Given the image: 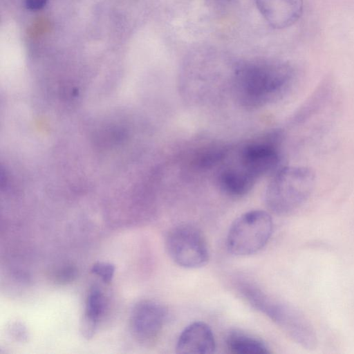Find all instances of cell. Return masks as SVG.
Masks as SVG:
<instances>
[{
  "instance_id": "obj_16",
  "label": "cell",
  "mask_w": 354,
  "mask_h": 354,
  "mask_svg": "<svg viewBox=\"0 0 354 354\" xmlns=\"http://www.w3.org/2000/svg\"><path fill=\"white\" fill-rule=\"evenodd\" d=\"M12 333L14 334L15 338H17L21 341H23L24 338L26 337V333L25 332V328L22 327L23 326L20 324H15L13 326Z\"/></svg>"
},
{
  "instance_id": "obj_10",
  "label": "cell",
  "mask_w": 354,
  "mask_h": 354,
  "mask_svg": "<svg viewBox=\"0 0 354 354\" xmlns=\"http://www.w3.org/2000/svg\"><path fill=\"white\" fill-rule=\"evenodd\" d=\"M257 180L237 165L224 168L218 176L221 189L232 196L246 194L252 189Z\"/></svg>"
},
{
  "instance_id": "obj_11",
  "label": "cell",
  "mask_w": 354,
  "mask_h": 354,
  "mask_svg": "<svg viewBox=\"0 0 354 354\" xmlns=\"http://www.w3.org/2000/svg\"><path fill=\"white\" fill-rule=\"evenodd\" d=\"M104 297L97 287H93L86 302L85 312L81 321L80 331L86 339L91 338L95 332L97 323L104 309Z\"/></svg>"
},
{
  "instance_id": "obj_17",
  "label": "cell",
  "mask_w": 354,
  "mask_h": 354,
  "mask_svg": "<svg viewBox=\"0 0 354 354\" xmlns=\"http://www.w3.org/2000/svg\"><path fill=\"white\" fill-rule=\"evenodd\" d=\"M225 1H230V0H225Z\"/></svg>"
},
{
  "instance_id": "obj_2",
  "label": "cell",
  "mask_w": 354,
  "mask_h": 354,
  "mask_svg": "<svg viewBox=\"0 0 354 354\" xmlns=\"http://www.w3.org/2000/svg\"><path fill=\"white\" fill-rule=\"evenodd\" d=\"M315 183V174L309 167H281L273 174L266 188V206L279 215L292 213L308 201Z\"/></svg>"
},
{
  "instance_id": "obj_5",
  "label": "cell",
  "mask_w": 354,
  "mask_h": 354,
  "mask_svg": "<svg viewBox=\"0 0 354 354\" xmlns=\"http://www.w3.org/2000/svg\"><path fill=\"white\" fill-rule=\"evenodd\" d=\"M280 141L281 136L277 133L266 141L246 145L241 150L237 165L257 180L275 173L281 167Z\"/></svg>"
},
{
  "instance_id": "obj_15",
  "label": "cell",
  "mask_w": 354,
  "mask_h": 354,
  "mask_svg": "<svg viewBox=\"0 0 354 354\" xmlns=\"http://www.w3.org/2000/svg\"><path fill=\"white\" fill-rule=\"evenodd\" d=\"M48 0H24L26 7L30 10H39L43 8Z\"/></svg>"
},
{
  "instance_id": "obj_7",
  "label": "cell",
  "mask_w": 354,
  "mask_h": 354,
  "mask_svg": "<svg viewBox=\"0 0 354 354\" xmlns=\"http://www.w3.org/2000/svg\"><path fill=\"white\" fill-rule=\"evenodd\" d=\"M166 317V309L159 303L151 300L138 302L131 314L133 335L141 343H152L162 330Z\"/></svg>"
},
{
  "instance_id": "obj_3",
  "label": "cell",
  "mask_w": 354,
  "mask_h": 354,
  "mask_svg": "<svg viewBox=\"0 0 354 354\" xmlns=\"http://www.w3.org/2000/svg\"><path fill=\"white\" fill-rule=\"evenodd\" d=\"M273 229L270 215L263 210H251L239 216L227 235V248L236 256H246L261 250L268 241Z\"/></svg>"
},
{
  "instance_id": "obj_9",
  "label": "cell",
  "mask_w": 354,
  "mask_h": 354,
  "mask_svg": "<svg viewBox=\"0 0 354 354\" xmlns=\"http://www.w3.org/2000/svg\"><path fill=\"white\" fill-rule=\"evenodd\" d=\"M215 348L212 330L203 322H194L185 328L176 348V352L180 354H210Z\"/></svg>"
},
{
  "instance_id": "obj_12",
  "label": "cell",
  "mask_w": 354,
  "mask_h": 354,
  "mask_svg": "<svg viewBox=\"0 0 354 354\" xmlns=\"http://www.w3.org/2000/svg\"><path fill=\"white\" fill-rule=\"evenodd\" d=\"M228 349L237 354H268V347L260 339L240 331L230 333L227 337Z\"/></svg>"
},
{
  "instance_id": "obj_6",
  "label": "cell",
  "mask_w": 354,
  "mask_h": 354,
  "mask_svg": "<svg viewBox=\"0 0 354 354\" xmlns=\"http://www.w3.org/2000/svg\"><path fill=\"white\" fill-rule=\"evenodd\" d=\"M269 313L289 336L302 347L311 350L317 339L313 326L297 309L283 303H272Z\"/></svg>"
},
{
  "instance_id": "obj_14",
  "label": "cell",
  "mask_w": 354,
  "mask_h": 354,
  "mask_svg": "<svg viewBox=\"0 0 354 354\" xmlns=\"http://www.w3.org/2000/svg\"><path fill=\"white\" fill-rule=\"evenodd\" d=\"M76 275V270L72 266L64 267L57 273V279L59 282H67L73 280Z\"/></svg>"
},
{
  "instance_id": "obj_13",
  "label": "cell",
  "mask_w": 354,
  "mask_h": 354,
  "mask_svg": "<svg viewBox=\"0 0 354 354\" xmlns=\"http://www.w3.org/2000/svg\"><path fill=\"white\" fill-rule=\"evenodd\" d=\"M91 271L100 277L104 282L109 283L113 277L115 266L106 262H97L93 265Z\"/></svg>"
},
{
  "instance_id": "obj_1",
  "label": "cell",
  "mask_w": 354,
  "mask_h": 354,
  "mask_svg": "<svg viewBox=\"0 0 354 354\" xmlns=\"http://www.w3.org/2000/svg\"><path fill=\"white\" fill-rule=\"evenodd\" d=\"M294 68L288 63L268 59L248 61L233 71V87L241 105L256 108L283 97L295 80Z\"/></svg>"
},
{
  "instance_id": "obj_4",
  "label": "cell",
  "mask_w": 354,
  "mask_h": 354,
  "mask_svg": "<svg viewBox=\"0 0 354 354\" xmlns=\"http://www.w3.org/2000/svg\"><path fill=\"white\" fill-rule=\"evenodd\" d=\"M166 248L171 259L183 268H201L209 259L206 240L192 225L181 224L171 229L166 238Z\"/></svg>"
},
{
  "instance_id": "obj_8",
  "label": "cell",
  "mask_w": 354,
  "mask_h": 354,
  "mask_svg": "<svg viewBox=\"0 0 354 354\" xmlns=\"http://www.w3.org/2000/svg\"><path fill=\"white\" fill-rule=\"evenodd\" d=\"M266 21L273 28L289 27L299 18L302 0H254Z\"/></svg>"
}]
</instances>
